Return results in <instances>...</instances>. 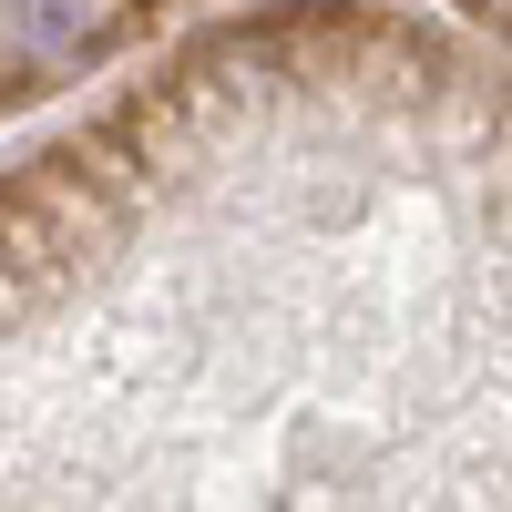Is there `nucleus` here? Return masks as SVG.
I'll list each match as a JSON object with an SVG mask.
<instances>
[{"label":"nucleus","instance_id":"f03ea898","mask_svg":"<svg viewBox=\"0 0 512 512\" xmlns=\"http://www.w3.org/2000/svg\"><path fill=\"white\" fill-rule=\"evenodd\" d=\"M195 11V0H0V113H31Z\"/></svg>","mask_w":512,"mask_h":512},{"label":"nucleus","instance_id":"7ed1b4c3","mask_svg":"<svg viewBox=\"0 0 512 512\" xmlns=\"http://www.w3.org/2000/svg\"><path fill=\"white\" fill-rule=\"evenodd\" d=\"M461 11H472V21H482V31L502 41V52H512V0H461Z\"/></svg>","mask_w":512,"mask_h":512},{"label":"nucleus","instance_id":"f257e3e1","mask_svg":"<svg viewBox=\"0 0 512 512\" xmlns=\"http://www.w3.org/2000/svg\"><path fill=\"white\" fill-rule=\"evenodd\" d=\"M0 502H512V72L277 0L21 154Z\"/></svg>","mask_w":512,"mask_h":512}]
</instances>
